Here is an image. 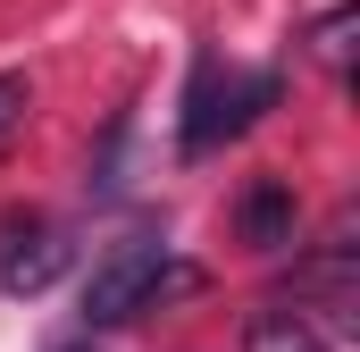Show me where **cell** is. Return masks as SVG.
Here are the masks:
<instances>
[{"label": "cell", "instance_id": "1", "mask_svg": "<svg viewBox=\"0 0 360 352\" xmlns=\"http://www.w3.org/2000/svg\"><path fill=\"white\" fill-rule=\"evenodd\" d=\"M276 92H285L276 68H218V59H201L193 92H184V160H210L218 143L252 134L260 109H276Z\"/></svg>", "mask_w": 360, "mask_h": 352}, {"label": "cell", "instance_id": "2", "mask_svg": "<svg viewBox=\"0 0 360 352\" xmlns=\"http://www.w3.org/2000/svg\"><path fill=\"white\" fill-rule=\"evenodd\" d=\"M184 285H193V268L168 260L160 235H126L117 252L92 260V277H84V319H92V327H117V319L151 310L160 294H184Z\"/></svg>", "mask_w": 360, "mask_h": 352}, {"label": "cell", "instance_id": "3", "mask_svg": "<svg viewBox=\"0 0 360 352\" xmlns=\"http://www.w3.org/2000/svg\"><path fill=\"white\" fill-rule=\"evenodd\" d=\"M293 302L327 310L335 336H352V327H360V218H352V210L327 227V244H319L310 260L293 268Z\"/></svg>", "mask_w": 360, "mask_h": 352}, {"label": "cell", "instance_id": "4", "mask_svg": "<svg viewBox=\"0 0 360 352\" xmlns=\"http://www.w3.org/2000/svg\"><path fill=\"white\" fill-rule=\"evenodd\" d=\"M68 235L42 218V210H0V294L8 302H25V294H42L59 268H68Z\"/></svg>", "mask_w": 360, "mask_h": 352}, {"label": "cell", "instance_id": "5", "mask_svg": "<svg viewBox=\"0 0 360 352\" xmlns=\"http://www.w3.org/2000/svg\"><path fill=\"white\" fill-rule=\"evenodd\" d=\"M293 227H302V201H293V184H285V176L243 184V201H235V235H243L252 252H285V244H293Z\"/></svg>", "mask_w": 360, "mask_h": 352}, {"label": "cell", "instance_id": "6", "mask_svg": "<svg viewBox=\"0 0 360 352\" xmlns=\"http://www.w3.org/2000/svg\"><path fill=\"white\" fill-rule=\"evenodd\" d=\"M352 34H360V0H335V8L310 25V59H319L335 84H352Z\"/></svg>", "mask_w": 360, "mask_h": 352}, {"label": "cell", "instance_id": "7", "mask_svg": "<svg viewBox=\"0 0 360 352\" xmlns=\"http://www.w3.org/2000/svg\"><path fill=\"white\" fill-rule=\"evenodd\" d=\"M243 352H335L302 310H260L252 327H243Z\"/></svg>", "mask_w": 360, "mask_h": 352}, {"label": "cell", "instance_id": "8", "mask_svg": "<svg viewBox=\"0 0 360 352\" xmlns=\"http://www.w3.org/2000/svg\"><path fill=\"white\" fill-rule=\"evenodd\" d=\"M25 109H34V84H25V76L8 68V76H0V143H8L17 126H25Z\"/></svg>", "mask_w": 360, "mask_h": 352}, {"label": "cell", "instance_id": "9", "mask_svg": "<svg viewBox=\"0 0 360 352\" xmlns=\"http://www.w3.org/2000/svg\"><path fill=\"white\" fill-rule=\"evenodd\" d=\"M68 352H92V344H68Z\"/></svg>", "mask_w": 360, "mask_h": 352}]
</instances>
